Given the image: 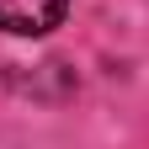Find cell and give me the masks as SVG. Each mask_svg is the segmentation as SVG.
<instances>
[{
	"instance_id": "cell-1",
	"label": "cell",
	"mask_w": 149,
	"mask_h": 149,
	"mask_svg": "<svg viewBox=\"0 0 149 149\" xmlns=\"http://www.w3.org/2000/svg\"><path fill=\"white\" fill-rule=\"evenodd\" d=\"M69 0H0V32L6 37H48L64 22Z\"/></svg>"
}]
</instances>
